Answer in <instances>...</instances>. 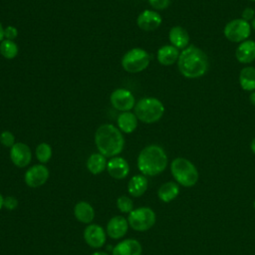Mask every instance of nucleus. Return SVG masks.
<instances>
[{
    "label": "nucleus",
    "instance_id": "8",
    "mask_svg": "<svg viewBox=\"0 0 255 255\" xmlns=\"http://www.w3.org/2000/svg\"><path fill=\"white\" fill-rule=\"evenodd\" d=\"M223 34L230 42L241 43L248 40L251 34V25L242 18L233 19L225 25Z\"/></svg>",
    "mask_w": 255,
    "mask_h": 255
},
{
    "label": "nucleus",
    "instance_id": "12",
    "mask_svg": "<svg viewBox=\"0 0 255 255\" xmlns=\"http://www.w3.org/2000/svg\"><path fill=\"white\" fill-rule=\"evenodd\" d=\"M162 22V18L159 13L154 10H144L142 11L136 19V24L139 29L143 31H153L157 29Z\"/></svg>",
    "mask_w": 255,
    "mask_h": 255
},
{
    "label": "nucleus",
    "instance_id": "10",
    "mask_svg": "<svg viewBox=\"0 0 255 255\" xmlns=\"http://www.w3.org/2000/svg\"><path fill=\"white\" fill-rule=\"evenodd\" d=\"M49 178V170L44 164H35L25 172V183L30 187H39Z\"/></svg>",
    "mask_w": 255,
    "mask_h": 255
},
{
    "label": "nucleus",
    "instance_id": "5",
    "mask_svg": "<svg viewBox=\"0 0 255 255\" xmlns=\"http://www.w3.org/2000/svg\"><path fill=\"white\" fill-rule=\"evenodd\" d=\"M133 109L137 120L145 124H153L159 121L164 114L163 104L153 97L140 99Z\"/></svg>",
    "mask_w": 255,
    "mask_h": 255
},
{
    "label": "nucleus",
    "instance_id": "14",
    "mask_svg": "<svg viewBox=\"0 0 255 255\" xmlns=\"http://www.w3.org/2000/svg\"><path fill=\"white\" fill-rule=\"evenodd\" d=\"M109 174L116 179H123L127 177L129 172V165L128 161L121 156L112 157L107 164Z\"/></svg>",
    "mask_w": 255,
    "mask_h": 255
},
{
    "label": "nucleus",
    "instance_id": "11",
    "mask_svg": "<svg viewBox=\"0 0 255 255\" xmlns=\"http://www.w3.org/2000/svg\"><path fill=\"white\" fill-rule=\"evenodd\" d=\"M10 158L17 167H25L31 161V149L24 142H15L10 148Z\"/></svg>",
    "mask_w": 255,
    "mask_h": 255
},
{
    "label": "nucleus",
    "instance_id": "31",
    "mask_svg": "<svg viewBox=\"0 0 255 255\" xmlns=\"http://www.w3.org/2000/svg\"><path fill=\"white\" fill-rule=\"evenodd\" d=\"M3 206L8 209V210H14L18 206V200L14 196H6L4 198V203Z\"/></svg>",
    "mask_w": 255,
    "mask_h": 255
},
{
    "label": "nucleus",
    "instance_id": "39",
    "mask_svg": "<svg viewBox=\"0 0 255 255\" xmlns=\"http://www.w3.org/2000/svg\"><path fill=\"white\" fill-rule=\"evenodd\" d=\"M251 27H252V28L255 30V18H254V19L251 21Z\"/></svg>",
    "mask_w": 255,
    "mask_h": 255
},
{
    "label": "nucleus",
    "instance_id": "13",
    "mask_svg": "<svg viewBox=\"0 0 255 255\" xmlns=\"http://www.w3.org/2000/svg\"><path fill=\"white\" fill-rule=\"evenodd\" d=\"M84 238L87 244L92 248H100L106 242V232L101 226L90 224L84 231Z\"/></svg>",
    "mask_w": 255,
    "mask_h": 255
},
{
    "label": "nucleus",
    "instance_id": "36",
    "mask_svg": "<svg viewBox=\"0 0 255 255\" xmlns=\"http://www.w3.org/2000/svg\"><path fill=\"white\" fill-rule=\"evenodd\" d=\"M251 150H252V152L255 154V137L252 139V141H251Z\"/></svg>",
    "mask_w": 255,
    "mask_h": 255
},
{
    "label": "nucleus",
    "instance_id": "41",
    "mask_svg": "<svg viewBox=\"0 0 255 255\" xmlns=\"http://www.w3.org/2000/svg\"><path fill=\"white\" fill-rule=\"evenodd\" d=\"M248 1H255V0H248Z\"/></svg>",
    "mask_w": 255,
    "mask_h": 255
},
{
    "label": "nucleus",
    "instance_id": "19",
    "mask_svg": "<svg viewBox=\"0 0 255 255\" xmlns=\"http://www.w3.org/2000/svg\"><path fill=\"white\" fill-rule=\"evenodd\" d=\"M180 52L172 45H164L157 50L156 58L159 64L163 66H170L177 62Z\"/></svg>",
    "mask_w": 255,
    "mask_h": 255
},
{
    "label": "nucleus",
    "instance_id": "20",
    "mask_svg": "<svg viewBox=\"0 0 255 255\" xmlns=\"http://www.w3.org/2000/svg\"><path fill=\"white\" fill-rule=\"evenodd\" d=\"M118 128L125 133H130L134 131L137 127V118L131 112H123L117 119Z\"/></svg>",
    "mask_w": 255,
    "mask_h": 255
},
{
    "label": "nucleus",
    "instance_id": "29",
    "mask_svg": "<svg viewBox=\"0 0 255 255\" xmlns=\"http://www.w3.org/2000/svg\"><path fill=\"white\" fill-rule=\"evenodd\" d=\"M0 142L6 147H12L15 144V136L9 130H4L0 133Z\"/></svg>",
    "mask_w": 255,
    "mask_h": 255
},
{
    "label": "nucleus",
    "instance_id": "32",
    "mask_svg": "<svg viewBox=\"0 0 255 255\" xmlns=\"http://www.w3.org/2000/svg\"><path fill=\"white\" fill-rule=\"evenodd\" d=\"M18 36V30L14 26H7L4 28V38L8 40H13Z\"/></svg>",
    "mask_w": 255,
    "mask_h": 255
},
{
    "label": "nucleus",
    "instance_id": "6",
    "mask_svg": "<svg viewBox=\"0 0 255 255\" xmlns=\"http://www.w3.org/2000/svg\"><path fill=\"white\" fill-rule=\"evenodd\" d=\"M150 62L149 54L141 48L128 50L122 58V67L128 73H139L145 70Z\"/></svg>",
    "mask_w": 255,
    "mask_h": 255
},
{
    "label": "nucleus",
    "instance_id": "24",
    "mask_svg": "<svg viewBox=\"0 0 255 255\" xmlns=\"http://www.w3.org/2000/svg\"><path fill=\"white\" fill-rule=\"evenodd\" d=\"M107 157L100 152L93 153L87 160V168L93 174H99L107 168Z\"/></svg>",
    "mask_w": 255,
    "mask_h": 255
},
{
    "label": "nucleus",
    "instance_id": "3",
    "mask_svg": "<svg viewBox=\"0 0 255 255\" xmlns=\"http://www.w3.org/2000/svg\"><path fill=\"white\" fill-rule=\"evenodd\" d=\"M167 166V155L157 144H149L141 149L137 156V168L143 175L154 176Z\"/></svg>",
    "mask_w": 255,
    "mask_h": 255
},
{
    "label": "nucleus",
    "instance_id": "28",
    "mask_svg": "<svg viewBox=\"0 0 255 255\" xmlns=\"http://www.w3.org/2000/svg\"><path fill=\"white\" fill-rule=\"evenodd\" d=\"M117 206L119 210L123 213H129L130 211L133 210V203L131 199L128 196H120L117 200Z\"/></svg>",
    "mask_w": 255,
    "mask_h": 255
},
{
    "label": "nucleus",
    "instance_id": "25",
    "mask_svg": "<svg viewBox=\"0 0 255 255\" xmlns=\"http://www.w3.org/2000/svg\"><path fill=\"white\" fill-rule=\"evenodd\" d=\"M179 193V187L177 183L168 181L163 183L157 190L158 198L163 202H170L177 197Z\"/></svg>",
    "mask_w": 255,
    "mask_h": 255
},
{
    "label": "nucleus",
    "instance_id": "2",
    "mask_svg": "<svg viewBox=\"0 0 255 255\" xmlns=\"http://www.w3.org/2000/svg\"><path fill=\"white\" fill-rule=\"evenodd\" d=\"M95 142L99 152L106 157L117 156L125 146V138L122 131L112 124H104L97 128Z\"/></svg>",
    "mask_w": 255,
    "mask_h": 255
},
{
    "label": "nucleus",
    "instance_id": "7",
    "mask_svg": "<svg viewBox=\"0 0 255 255\" xmlns=\"http://www.w3.org/2000/svg\"><path fill=\"white\" fill-rule=\"evenodd\" d=\"M156 220L155 213L149 207H139L128 213V225L135 231H146L150 229Z\"/></svg>",
    "mask_w": 255,
    "mask_h": 255
},
{
    "label": "nucleus",
    "instance_id": "33",
    "mask_svg": "<svg viewBox=\"0 0 255 255\" xmlns=\"http://www.w3.org/2000/svg\"><path fill=\"white\" fill-rule=\"evenodd\" d=\"M255 18V10L252 7H246L242 11V19L245 21H252Z\"/></svg>",
    "mask_w": 255,
    "mask_h": 255
},
{
    "label": "nucleus",
    "instance_id": "30",
    "mask_svg": "<svg viewBox=\"0 0 255 255\" xmlns=\"http://www.w3.org/2000/svg\"><path fill=\"white\" fill-rule=\"evenodd\" d=\"M148 3L155 10H163L169 6L170 0H148Z\"/></svg>",
    "mask_w": 255,
    "mask_h": 255
},
{
    "label": "nucleus",
    "instance_id": "21",
    "mask_svg": "<svg viewBox=\"0 0 255 255\" xmlns=\"http://www.w3.org/2000/svg\"><path fill=\"white\" fill-rule=\"evenodd\" d=\"M74 215L82 223H91L95 217V210L90 203L80 201L74 207Z\"/></svg>",
    "mask_w": 255,
    "mask_h": 255
},
{
    "label": "nucleus",
    "instance_id": "35",
    "mask_svg": "<svg viewBox=\"0 0 255 255\" xmlns=\"http://www.w3.org/2000/svg\"><path fill=\"white\" fill-rule=\"evenodd\" d=\"M4 40V28L0 22V43Z\"/></svg>",
    "mask_w": 255,
    "mask_h": 255
},
{
    "label": "nucleus",
    "instance_id": "9",
    "mask_svg": "<svg viewBox=\"0 0 255 255\" xmlns=\"http://www.w3.org/2000/svg\"><path fill=\"white\" fill-rule=\"evenodd\" d=\"M110 101L112 106L118 110L123 112H129L135 106V100L130 91L127 89H117L115 90L110 97Z\"/></svg>",
    "mask_w": 255,
    "mask_h": 255
},
{
    "label": "nucleus",
    "instance_id": "15",
    "mask_svg": "<svg viewBox=\"0 0 255 255\" xmlns=\"http://www.w3.org/2000/svg\"><path fill=\"white\" fill-rule=\"evenodd\" d=\"M128 228V220L123 216H114L107 225V233L113 239H119L126 235Z\"/></svg>",
    "mask_w": 255,
    "mask_h": 255
},
{
    "label": "nucleus",
    "instance_id": "38",
    "mask_svg": "<svg viewBox=\"0 0 255 255\" xmlns=\"http://www.w3.org/2000/svg\"><path fill=\"white\" fill-rule=\"evenodd\" d=\"M3 203H4V198H3V196L0 193V209L3 207Z\"/></svg>",
    "mask_w": 255,
    "mask_h": 255
},
{
    "label": "nucleus",
    "instance_id": "17",
    "mask_svg": "<svg viewBox=\"0 0 255 255\" xmlns=\"http://www.w3.org/2000/svg\"><path fill=\"white\" fill-rule=\"evenodd\" d=\"M168 39L172 46L179 49H185L189 46V34L188 32L181 26H173L168 33Z\"/></svg>",
    "mask_w": 255,
    "mask_h": 255
},
{
    "label": "nucleus",
    "instance_id": "26",
    "mask_svg": "<svg viewBox=\"0 0 255 255\" xmlns=\"http://www.w3.org/2000/svg\"><path fill=\"white\" fill-rule=\"evenodd\" d=\"M18 46L13 40L4 39L0 43V54L8 60L14 59L18 55Z\"/></svg>",
    "mask_w": 255,
    "mask_h": 255
},
{
    "label": "nucleus",
    "instance_id": "18",
    "mask_svg": "<svg viewBox=\"0 0 255 255\" xmlns=\"http://www.w3.org/2000/svg\"><path fill=\"white\" fill-rule=\"evenodd\" d=\"M141 245L135 239H126L118 243L112 255H141Z\"/></svg>",
    "mask_w": 255,
    "mask_h": 255
},
{
    "label": "nucleus",
    "instance_id": "34",
    "mask_svg": "<svg viewBox=\"0 0 255 255\" xmlns=\"http://www.w3.org/2000/svg\"><path fill=\"white\" fill-rule=\"evenodd\" d=\"M249 100H250L251 104L255 107V91H254V92H252V93L250 94V96H249Z\"/></svg>",
    "mask_w": 255,
    "mask_h": 255
},
{
    "label": "nucleus",
    "instance_id": "1",
    "mask_svg": "<svg viewBox=\"0 0 255 255\" xmlns=\"http://www.w3.org/2000/svg\"><path fill=\"white\" fill-rule=\"evenodd\" d=\"M208 57L200 48L189 45L183 49L177 60V67L180 74L187 79L202 77L208 70Z\"/></svg>",
    "mask_w": 255,
    "mask_h": 255
},
{
    "label": "nucleus",
    "instance_id": "27",
    "mask_svg": "<svg viewBox=\"0 0 255 255\" xmlns=\"http://www.w3.org/2000/svg\"><path fill=\"white\" fill-rule=\"evenodd\" d=\"M52 156V147L47 142H42L36 147V157L41 163H46Z\"/></svg>",
    "mask_w": 255,
    "mask_h": 255
},
{
    "label": "nucleus",
    "instance_id": "16",
    "mask_svg": "<svg viewBox=\"0 0 255 255\" xmlns=\"http://www.w3.org/2000/svg\"><path fill=\"white\" fill-rule=\"evenodd\" d=\"M235 56L239 63H252L255 60V41L246 40L241 42L236 48Z\"/></svg>",
    "mask_w": 255,
    "mask_h": 255
},
{
    "label": "nucleus",
    "instance_id": "40",
    "mask_svg": "<svg viewBox=\"0 0 255 255\" xmlns=\"http://www.w3.org/2000/svg\"><path fill=\"white\" fill-rule=\"evenodd\" d=\"M253 205H254V209H255V201H254V204H253Z\"/></svg>",
    "mask_w": 255,
    "mask_h": 255
},
{
    "label": "nucleus",
    "instance_id": "22",
    "mask_svg": "<svg viewBox=\"0 0 255 255\" xmlns=\"http://www.w3.org/2000/svg\"><path fill=\"white\" fill-rule=\"evenodd\" d=\"M147 189V179L143 174L132 176L128 183V191L131 196H141Z\"/></svg>",
    "mask_w": 255,
    "mask_h": 255
},
{
    "label": "nucleus",
    "instance_id": "4",
    "mask_svg": "<svg viewBox=\"0 0 255 255\" xmlns=\"http://www.w3.org/2000/svg\"><path fill=\"white\" fill-rule=\"evenodd\" d=\"M170 171L175 181L184 187L195 185L199 178V173L195 165L183 157H176L171 161Z\"/></svg>",
    "mask_w": 255,
    "mask_h": 255
},
{
    "label": "nucleus",
    "instance_id": "23",
    "mask_svg": "<svg viewBox=\"0 0 255 255\" xmlns=\"http://www.w3.org/2000/svg\"><path fill=\"white\" fill-rule=\"evenodd\" d=\"M239 84L246 92L255 91V68L244 67L239 73Z\"/></svg>",
    "mask_w": 255,
    "mask_h": 255
},
{
    "label": "nucleus",
    "instance_id": "37",
    "mask_svg": "<svg viewBox=\"0 0 255 255\" xmlns=\"http://www.w3.org/2000/svg\"><path fill=\"white\" fill-rule=\"evenodd\" d=\"M92 255H108V254L103 251H97V252H94Z\"/></svg>",
    "mask_w": 255,
    "mask_h": 255
}]
</instances>
